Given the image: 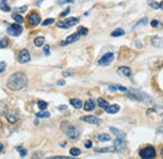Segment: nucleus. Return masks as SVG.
Listing matches in <instances>:
<instances>
[{
	"label": "nucleus",
	"mask_w": 163,
	"mask_h": 159,
	"mask_svg": "<svg viewBox=\"0 0 163 159\" xmlns=\"http://www.w3.org/2000/svg\"><path fill=\"white\" fill-rule=\"evenodd\" d=\"M27 85H28V78L22 72L13 73L7 82V87L10 89V90H14V92L22 90V89L25 88Z\"/></svg>",
	"instance_id": "f257e3e1"
},
{
	"label": "nucleus",
	"mask_w": 163,
	"mask_h": 159,
	"mask_svg": "<svg viewBox=\"0 0 163 159\" xmlns=\"http://www.w3.org/2000/svg\"><path fill=\"white\" fill-rule=\"evenodd\" d=\"M127 93H128L127 94L128 98L137 100V102H143V103H148V104L153 103V100H152V98L148 94H146L141 90H137V89H129V90H127Z\"/></svg>",
	"instance_id": "f03ea898"
},
{
	"label": "nucleus",
	"mask_w": 163,
	"mask_h": 159,
	"mask_svg": "<svg viewBox=\"0 0 163 159\" xmlns=\"http://www.w3.org/2000/svg\"><path fill=\"white\" fill-rule=\"evenodd\" d=\"M62 130L64 132L65 135H68L70 139H78V138H79V134H80L79 129H78L75 125L70 124L69 121H63L62 123Z\"/></svg>",
	"instance_id": "7ed1b4c3"
},
{
	"label": "nucleus",
	"mask_w": 163,
	"mask_h": 159,
	"mask_svg": "<svg viewBox=\"0 0 163 159\" xmlns=\"http://www.w3.org/2000/svg\"><path fill=\"white\" fill-rule=\"evenodd\" d=\"M156 154H157L156 149H154V147H152V145H148L139 150V157L142 159H154Z\"/></svg>",
	"instance_id": "20e7f679"
},
{
	"label": "nucleus",
	"mask_w": 163,
	"mask_h": 159,
	"mask_svg": "<svg viewBox=\"0 0 163 159\" xmlns=\"http://www.w3.org/2000/svg\"><path fill=\"white\" fill-rule=\"evenodd\" d=\"M78 22H79V19H78V18H68L65 20H62V22H59L57 25H58V28L68 29V28H70V26L78 24Z\"/></svg>",
	"instance_id": "39448f33"
},
{
	"label": "nucleus",
	"mask_w": 163,
	"mask_h": 159,
	"mask_svg": "<svg viewBox=\"0 0 163 159\" xmlns=\"http://www.w3.org/2000/svg\"><path fill=\"white\" fill-rule=\"evenodd\" d=\"M7 33H8L9 35H12V36H19L20 34L23 33V28L20 26V24L14 23V24H12V25H9Z\"/></svg>",
	"instance_id": "423d86ee"
},
{
	"label": "nucleus",
	"mask_w": 163,
	"mask_h": 159,
	"mask_svg": "<svg viewBox=\"0 0 163 159\" xmlns=\"http://www.w3.org/2000/svg\"><path fill=\"white\" fill-rule=\"evenodd\" d=\"M113 60H114V54H113V53H107V54H104L101 59L98 60V64L106 66V65H109Z\"/></svg>",
	"instance_id": "0eeeda50"
},
{
	"label": "nucleus",
	"mask_w": 163,
	"mask_h": 159,
	"mask_svg": "<svg viewBox=\"0 0 163 159\" xmlns=\"http://www.w3.org/2000/svg\"><path fill=\"white\" fill-rule=\"evenodd\" d=\"M30 60V54L29 51L27 49L24 50H20L19 54H18V61L20 63V64H24V63H28Z\"/></svg>",
	"instance_id": "6e6552de"
},
{
	"label": "nucleus",
	"mask_w": 163,
	"mask_h": 159,
	"mask_svg": "<svg viewBox=\"0 0 163 159\" xmlns=\"http://www.w3.org/2000/svg\"><path fill=\"white\" fill-rule=\"evenodd\" d=\"M82 121H85V123H89V124H94V125H99L101 124V119L97 118L94 115H84L80 118Z\"/></svg>",
	"instance_id": "1a4fd4ad"
},
{
	"label": "nucleus",
	"mask_w": 163,
	"mask_h": 159,
	"mask_svg": "<svg viewBox=\"0 0 163 159\" xmlns=\"http://www.w3.org/2000/svg\"><path fill=\"white\" fill-rule=\"evenodd\" d=\"M40 15L38 13H30L29 14V17H28V22L30 25H33V26H36V25H39L40 24Z\"/></svg>",
	"instance_id": "9d476101"
},
{
	"label": "nucleus",
	"mask_w": 163,
	"mask_h": 159,
	"mask_svg": "<svg viewBox=\"0 0 163 159\" xmlns=\"http://www.w3.org/2000/svg\"><path fill=\"white\" fill-rule=\"evenodd\" d=\"M19 113L17 112V110H10V112L7 113V119L9 123H17V121L19 120Z\"/></svg>",
	"instance_id": "9b49d317"
},
{
	"label": "nucleus",
	"mask_w": 163,
	"mask_h": 159,
	"mask_svg": "<svg viewBox=\"0 0 163 159\" xmlns=\"http://www.w3.org/2000/svg\"><path fill=\"white\" fill-rule=\"evenodd\" d=\"M125 147V138H117L114 142V149L117 152L123 150Z\"/></svg>",
	"instance_id": "f8f14e48"
},
{
	"label": "nucleus",
	"mask_w": 163,
	"mask_h": 159,
	"mask_svg": "<svg viewBox=\"0 0 163 159\" xmlns=\"http://www.w3.org/2000/svg\"><path fill=\"white\" fill-rule=\"evenodd\" d=\"M117 73L122 77H130L132 75V70H130V68H128V66H119L117 69Z\"/></svg>",
	"instance_id": "ddd939ff"
},
{
	"label": "nucleus",
	"mask_w": 163,
	"mask_h": 159,
	"mask_svg": "<svg viewBox=\"0 0 163 159\" xmlns=\"http://www.w3.org/2000/svg\"><path fill=\"white\" fill-rule=\"evenodd\" d=\"M79 34L78 33H74V34H72V35H69L68 38L65 39V41H63V43L60 44L62 46H64V45H67V44H70V43H74V41H77L78 39H79Z\"/></svg>",
	"instance_id": "4468645a"
},
{
	"label": "nucleus",
	"mask_w": 163,
	"mask_h": 159,
	"mask_svg": "<svg viewBox=\"0 0 163 159\" xmlns=\"http://www.w3.org/2000/svg\"><path fill=\"white\" fill-rule=\"evenodd\" d=\"M83 108H84V110H85V112H91V110H93L94 108H96V103H94V100L88 99V100H85V103H84Z\"/></svg>",
	"instance_id": "2eb2a0df"
},
{
	"label": "nucleus",
	"mask_w": 163,
	"mask_h": 159,
	"mask_svg": "<svg viewBox=\"0 0 163 159\" xmlns=\"http://www.w3.org/2000/svg\"><path fill=\"white\" fill-rule=\"evenodd\" d=\"M106 112L108 114H115L119 112V105L117 104H112V105H108V107L106 108Z\"/></svg>",
	"instance_id": "dca6fc26"
},
{
	"label": "nucleus",
	"mask_w": 163,
	"mask_h": 159,
	"mask_svg": "<svg viewBox=\"0 0 163 159\" xmlns=\"http://www.w3.org/2000/svg\"><path fill=\"white\" fill-rule=\"evenodd\" d=\"M151 43H152V45L156 46V48H163V39L158 38V36H156V38L152 39Z\"/></svg>",
	"instance_id": "f3484780"
},
{
	"label": "nucleus",
	"mask_w": 163,
	"mask_h": 159,
	"mask_svg": "<svg viewBox=\"0 0 163 159\" xmlns=\"http://www.w3.org/2000/svg\"><path fill=\"white\" fill-rule=\"evenodd\" d=\"M70 104L74 107L75 109H80L83 107V103H82V100L80 99H75V98H73L70 99Z\"/></svg>",
	"instance_id": "a211bd4d"
},
{
	"label": "nucleus",
	"mask_w": 163,
	"mask_h": 159,
	"mask_svg": "<svg viewBox=\"0 0 163 159\" xmlns=\"http://www.w3.org/2000/svg\"><path fill=\"white\" fill-rule=\"evenodd\" d=\"M109 130H112V133L117 135V138H125V135H124V133H123V132H120L119 129L114 128V126H110V128H109Z\"/></svg>",
	"instance_id": "6ab92c4d"
},
{
	"label": "nucleus",
	"mask_w": 163,
	"mask_h": 159,
	"mask_svg": "<svg viewBox=\"0 0 163 159\" xmlns=\"http://www.w3.org/2000/svg\"><path fill=\"white\" fill-rule=\"evenodd\" d=\"M44 41H45V39L43 38V36H38V38L34 39V45H35L36 48L43 46V45H44Z\"/></svg>",
	"instance_id": "aec40b11"
},
{
	"label": "nucleus",
	"mask_w": 163,
	"mask_h": 159,
	"mask_svg": "<svg viewBox=\"0 0 163 159\" xmlns=\"http://www.w3.org/2000/svg\"><path fill=\"white\" fill-rule=\"evenodd\" d=\"M97 138H98L99 142H109V140H110V135H109V134H106V133L99 134Z\"/></svg>",
	"instance_id": "412c9836"
},
{
	"label": "nucleus",
	"mask_w": 163,
	"mask_h": 159,
	"mask_svg": "<svg viewBox=\"0 0 163 159\" xmlns=\"http://www.w3.org/2000/svg\"><path fill=\"white\" fill-rule=\"evenodd\" d=\"M13 19L15 20V23H17V24H22V23L24 22L23 17H22V15H19L18 13H14V14H13Z\"/></svg>",
	"instance_id": "4be33fe9"
},
{
	"label": "nucleus",
	"mask_w": 163,
	"mask_h": 159,
	"mask_svg": "<svg viewBox=\"0 0 163 159\" xmlns=\"http://www.w3.org/2000/svg\"><path fill=\"white\" fill-rule=\"evenodd\" d=\"M98 105H99V107H101V108H103V109H106L107 107H108V102H107V100L106 99H103V98H99L98 99Z\"/></svg>",
	"instance_id": "5701e85b"
},
{
	"label": "nucleus",
	"mask_w": 163,
	"mask_h": 159,
	"mask_svg": "<svg viewBox=\"0 0 163 159\" xmlns=\"http://www.w3.org/2000/svg\"><path fill=\"white\" fill-rule=\"evenodd\" d=\"M35 116H36V118H49V116H50V113L45 112V110H41V112L36 113Z\"/></svg>",
	"instance_id": "b1692460"
},
{
	"label": "nucleus",
	"mask_w": 163,
	"mask_h": 159,
	"mask_svg": "<svg viewBox=\"0 0 163 159\" xmlns=\"http://www.w3.org/2000/svg\"><path fill=\"white\" fill-rule=\"evenodd\" d=\"M98 153H109V152H115L114 147H109V148H101V149H97Z\"/></svg>",
	"instance_id": "393cba45"
},
{
	"label": "nucleus",
	"mask_w": 163,
	"mask_h": 159,
	"mask_svg": "<svg viewBox=\"0 0 163 159\" xmlns=\"http://www.w3.org/2000/svg\"><path fill=\"white\" fill-rule=\"evenodd\" d=\"M80 153H82V150L79 149V148H72L70 149V154L73 155V157H78V155H80Z\"/></svg>",
	"instance_id": "a878e982"
},
{
	"label": "nucleus",
	"mask_w": 163,
	"mask_h": 159,
	"mask_svg": "<svg viewBox=\"0 0 163 159\" xmlns=\"http://www.w3.org/2000/svg\"><path fill=\"white\" fill-rule=\"evenodd\" d=\"M122 35H124V30L123 29H115L113 33H112V36H122Z\"/></svg>",
	"instance_id": "bb28decb"
},
{
	"label": "nucleus",
	"mask_w": 163,
	"mask_h": 159,
	"mask_svg": "<svg viewBox=\"0 0 163 159\" xmlns=\"http://www.w3.org/2000/svg\"><path fill=\"white\" fill-rule=\"evenodd\" d=\"M38 107H39L40 110H45L46 107H48V103H46V102H43V100H39V102H38Z\"/></svg>",
	"instance_id": "cd10ccee"
},
{
	"label": "nucleus",
	"mask_w": 163,
	"mask_h": 159,
	"mask_svg": "<svg viewBox=\"0 0 163 159\" xmlns=\"http://www.w3.org/2000/svg\"><path fill=\"white\" fill-rule=\"evenodd\" d=\"M0 9L3 10V12H5V13H9L10 12V7L8 4H5V3H0Z\"/></svg>",
	"instance_id": "c85d7f7f"
},
{
	"label": "nucleus",
	"mask_w": 163,
	"mask_h": 159,
	"mask_svg": "<svg viewBox=\"0 0 163 159\" xmlns=\"http://www.w3.org/2000/svg\"><path fill=\"white\" fill-rule=\"evenodd\" d=\"M148 5L151 8H153V9H159V4L156 3L154 0H148Z\"/></svg>",
	"instance_id": "c756f323"
},
{
	"label": "nucleus",
	"mask_w": 163,
	"mask_h": 159,
	"mask_svg": "<svg viewBox=\"0 0 163 159\" xmlns=\"http://www.w3.org/2000/svg\"><path fill=\"white\" fill-rule=\"evenodd\" d=\"M7 104L3 103V102H0V114H5L7 113Z\"/></svg>",
	"instance_id": "7c9ffc66"
},
{
	"label": "nucleus",
	"mask_w": 163,
	"mask_h": 159,
	"mask_svg": "<svg viewBox=\"0 0 163 159\" xmlns=\"http://www.w3.org/2000/svg\"><path fill=\"white\" fill-rule=\"evenodd\" d=\"M151 25L153 26V28H162V26H163V24H162V23H159L158 20H152Z\"/></svg>",
	"instance_id": "2f4dec72"
},
{
	"label": "nucleus",
	"mask_w": 163,
	"mask_h": 159,
	"mask_svg": "<svg viewBox=\"0 0 163 159\" xmlns=\"http://www.w3.org/2000/svg\"><path fill=\"white\" fill-rule=\"evenodd\" d=\"M18 152L20 153V157H22V158H24L25 155H27V149H24V148L23 147H18Z\"/></svg>",
	"instance_id": "473e14b6"
},
{
	"label": "nucleus",
	"mask_w": 163,
	"mask_h": 159,
	"mask_svg": "<svg viewBox=\"0 0 163 159\" xmlns=\"http://www.w3.org/2000/svg\"><path fill=\"white\" fill-rule=\"evenodd\" d=\"M78 34H79V35H85V34H88V29L84 28V26H80V28L78 29Z\"/></svg>",
	"instance_id": "72a5a7b5"
},
{
	"label": "nucleus",
	"mask_w": 163,
	"mask_h": 159,
	"mask_svg": "<svg viewBox=\"0 0 163 159\" xmlns=\"http://www.w3.org/2000/svg\"><path fill=\"white\" fill-rule=\"evenodd\" d=\"M55 22V20L53 19V18H49V19H46V20H44V22L43 23H41V24H43V26H46V25H50V24H53Z\"/></svg>",
	"instance_id": "f704fd0d"
},
{
	"label": "nucleus",
	"mask_w": 163,
	"mask_h": 159,
	"mask_svg": "<svg viewBox=\"0 0 163 159\" xmlns=\"http://www.w3.org/2000/svg\"><path fill=\"white\" fill-rule=\"evenodd\" d=\"M7 46H8V39H0V48L4 49Z\"/></svg>",
	"instance_id": "c9c22d12"
},
{
	"label": "nucleus",
	"mask_w": 163,
	"mask_h": 159,
	"mask_svg": "<svg viewBox=\"0 0 163 159\" xmlns=\"http://www.w3.org/2000/svg\"><path fill=\"white\" fill-rule=\"evenodd\" d=\"M147 23H148V19H147V18H143V19H141L139 22L137 23L134 26H138V25H144V24H147Z\"/></svg>",
	"instance_id": "e433bc0d"
},
{
	"label": "nucleus",
	"mask_w": 163,
	"mask_h": 159,
	"mask_svg": "<svg viewBox=\"0 0 163 159\" xmlns=\"http://www.w3.org/2000/svg\"><path fill=\"white\" fill-rule=\"evenodd\" d=\"M43 51H44L45 55H49V54H50V46H49V45H44Z\"/></svg>",
	"instance_id": "4c0bfd02"
},
{
	"label": "nucleus",
	"mask_w": 163,
	"mask_h": 159,
	"mask_svg": "<svg viewBox=\"0 0 163 159\" xmlns=\"http://www.w3.org/2000/svg\"><path fill=\"white\" fill-rule=\"evenodd\" d=\"M5 68H7V64H5V61H0V73H3L5 70Z\"/></svg>",
	"instance_id": "58836bf2"
},
{
	"label": "nucleus",
	"mask_w": 163,
	"mask_h": 159,
	"mask_svg": "<svg viewBox=\"0 0 163 159\" xmlns=\"http://www.w3.org/2000/svg\"><path fill=\"white\" fill-rule=\"evenodd\" d=\"M17 10H18V13H24L25 10H28V7H27V5H24V7H20V8H18Z\"/></svg>",
	"instance_id": "ea45409f"
},
{
	"label": "nucleus",
	"mask_w": 163,
	"mask_h": 159,
	"mask_svg": "<svg viewBox=\"0 0 163 159\" xmlns=\"http://www.w3.org/2000/svg\"><path fill=\"white\" fill-rule=\"evenodd\" d=\"M46 159H75V158H69V157H51Z\"/></svg>",
	"instance_id": "a19ab883"
},
{
	"label": "nucleus",
	"mask_w": 163,
	"mask_h": 159,
	"mask_svg": "<svg viewBox=\"0 0 163 159\" xmlns=\"http://www.w3.org/2000/svg\"><path fill=\"white\" fill-rule=\"evenodd\" d=\"M67 3H73V0H58V4H59V5L67 4Z\"/></svg>",
	"instance_id": "79ce46f5"
},
{
	"label": "nucleus",
	"mask_w": 163,
	"mask_h": 159,
	"mask_svg": "<svg viewBox=\"0 0 163 159\" xmlns=\"http://www.w3.org/2000/svg\"><path fill=\"white\" fill-rule=\"evenodd\" d=\"M69 13H70V9H65V12H63V13L60 14V17H62V18H63V17H67V15L69 14Z\"/></svg>",
	"instance_id": "37998d69"
},
{
	"label": "nucleus",
	"mask_w": 163,
	"mask_h": 159,
	"mask_svg": "<svg viewBox=\"0 0 163 159\" xmlns=\"http://www.w3.org/2000/svg\"><path fill=\"white\" fill-rule=\"evenodd\" d=\"M84 145H85V148H92V145H93V144H92V142H91V140H87V142H85V144H84Z\"/></svg>",
	"instance_id": "c03bdc74"
},
{
	"label": "nucleus",
	"mask_w": 163,
	"mask_h": 159,
	"mask_svg": "<svg viewBox=\"0 0 163 159\" xmlns=\"http://www.w3.org/2000/svg\"><path fill=\"white\" fill-rule=\"evenodd\" d=\"M72 74H73V70H72V69H69V72H64V75H65V77L72 75Z\"/></svg>",
	"instance_id": "a18cd8bd"
},
{
	"label": "nucleus",
	"mask_w": 163,
	"mask_h": 159,
	"mask_svg": "<svg viewBox=\"0 0 163 159\" xmlns=\"http://www.w3.org/2000/svg\"><path fill=\"white\" fill-rule=\"evenodd\" d=\"M41 155H43V154H41V153H36V154H34V155H33V159H36V158H40Z\"/></svg>",
	"instance_id": "49530a36"
},
{
	"label": "nucleus",
	"mask_w": 163,
	"mask_h": 159,
	"mask_svg": "<svg viewBox=\"0 0 163 159\" xmlns=\"http://www.w3.org/2000/svg\"><path fill=\"white\" fill-rule=\"evenodd\" d=\"M58 109H60L62 112H64V110H67V105H60V107L58 108Z\"/></svg>",
	"instance_id": "de8ad7c7"
},
{
	"label": "nucleus",
	"mask_w": 163,
	"mask_h": 159,
	"mask_svg": "<svg viewBox=\"0 0 163 159\" xmlns=\"http://www.w3.org/2000/svg\"><path fill=\"white\" fill-rule=\"evenodd\" d=\"M64 84H65V82H64V80H59V82H58V85H60V87H63V85H64Z\"/></svg>",
	"instance_id": "09e8293b"
},
{
	"label": "nucleus",
	"mask_w": 163,
	"mask_h": 159,
	"mask_svg": "<svg viewBox=\"0 0 163 159\" xmlns=\"http://www.w3.org/2000/svg\"><path fill=\"white\" fill-rule=\"evenodd\" d=\"M3 149H4V145L1 144V143H0V153H1V152H3Z\"/></svg>",
	"instance_id": "8fccbe9b"
},
{
	"label": "nucleus",
	"mask_w": 163,
	"mask_h": 159,
	"mask_svg": "<svg viewBox=\"0 0 163 159\" xmlns=\"http://www.w3.org/2000/svg\"><path fill=\"white\" fill-rule=\"evenodd\" d=\"M41 1H43V0H36V5H40Z\"/></svg>",
	"instance_id": "3c124183"
},
{
	"label": "nucleus",
	"mask_w": 163,
	"mask_h": 159,
	"mask_svg": "<svg viewBox=\"0 0 163 159\" xmlns=\"http://www.w3.org/2000/svg\"><path fill=\"white\" fill-rule=\"evenodd\" d=\"M159 9H163V3H161V5H159Z\"/></svg>",
	"instance_id": "603ef678"
},
{
	"label": "nucleus",
	"mask_w": 163,
	"mask_h": 159,
	"mask_svg": "<svg viewBox=\"0 0 163 159\" xmlns=\"http://www.w3.org/2000/svg\"><path fill=\"white\" fill-rule=\"evenodd\" d=\"M3 128V124H1V121H0V129H1Z\"/></svg>",
	"instance_id": "864d4df0"
},
{
	"label": "nucleus",
	"mask_w": 163,
	"mask_h": 159,
	"mask_svg": "<svg viewBox=\"0 0 163 159\" xmlns=\"http://www.w3.org/2000/svg\"><path fill=\"white\" fill-rule=\"evenodd\" d=\"M1 1H3V3H5V1H7V0H1Z\"/></svg>",
	"instance_id": "5fc2aeb1"
},
{
	"label": "nucleus",
	"mask_w": 163,
	"mask_h": 159,
	"mask_svg": "<svg viewBox=\"0 0 163 159\" xmlns=\"http://www.w3.org/2000/svg\"><path fill=\"white\" fill-rule=\"evenodd\" d=\"M162 158H163V149H162Z\"/></svg>",
	"instance_id": "6e6d98bb"
}]
</instances>
